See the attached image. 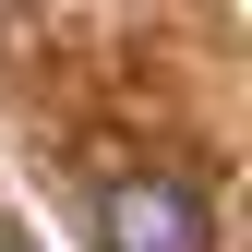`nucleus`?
Listing matches in <instances>:
<instances>
[{
	"label": "nucleus",
	"mask_w": 252,
	"mask_h": 252,
	"mask_svg": "<svg viewBox=\"0 0 252 252\" xmlns=\"http://www.w3.org/2000/svg\"><path fill=\"white\" fill-rule=\"evenodd\" d=\"M96 252H216V204L168 168H132L96 192Z\"/></svg>",
	"instance_id": "nucleus-1"
},
{
	"label": "nucleus",
	"mask_w": 252,
	"mask_h": 252,
	"mask_svg": "<svg viewBox=\"0 0 252 252\" xmlns=\"http://www.w3.org/2000/svg\"><path fill=\"white\" fill-rule=\"evenodd\" d=\"M0 252H36V228H12V216H0Z\"/></svg>",
	"instance_id": "nucleus-2"
}]
</instances>
